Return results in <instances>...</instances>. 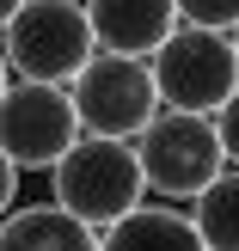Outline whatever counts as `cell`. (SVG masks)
I'll list each match as a JSON object with an SVG mask.
<instances>
[{
  "instance_id": "obj_1",
  "label": "cell",
  "mask_w": 239,
  "mask_h": 251,
  "mask_svg": "<svg viewBox=\"0 0 239 251\" xmlns=\"http://www.w3.org/2000/svg\"><path fill=\"white\" fill-rule=\"evenodd\" d=\"M147 184H141V166H135L129 141H98V135H80L68 153L49 166V202L61 215H74L80 227L105 233L117 227L129 208H141Z\"/></svg>"
},
{
  "instance_id": "obj_2",
  "label": "cell",
  "mask_w": 239,
  "mask_h": 251,
  "mask_svg": "<svg viewBox=\"0 0 239 251\" xmlns=\"http://www.w3.org/2000/svg\"><path fill=\"white\" fill-rule=\"evenodd\" d=\"M92 55H98V43H92L80 0H25L0 31V61H6L12 80L68 86Z\"/></svg>"
},
{
  "instance_id": "obj_3",
  "label": "cell",
  "mask_w": 239,
  "mask_h": 251,
  "mask_svg": "<svg viewBox=\"0 0 239 251\" xmlns=\"http://www.w3.org/2000/svg\"><path fill=\"white\" fill-rule=\"evenodd\" d=\"M147 80H154L159 110L215 117V110L233 98V86H239V61H233V43L221 31L178 25V31L147 55Z\"/></svg>"
},
{
  "instance_id": "obj_4",
  "label": "cell",
  "mask_w": 239,
  "mask_h": 251,
  "mask_svg": "<svg viewBox=\"0 0 239 251\" xmlns=\"http://www.w3.org/2000/svg\"><path fill=\"white\" fill-rule=\"evenodd\" d=\"M135 166H141V184L172 202H190L209 178H215L227 159H221V141H215V123L209 117H190V110H154L147 129L129 141Z\"/></svg>"
},
{
  "instance_id": "obj_5",
  "label": "cell",
  "mask_w": 239,
  "mask_h": 251,
  "mask_svg": "<svg viewBox=\"0 0 239 251\" xmlns=\"http://www.w3.org/2000/svg\"><path fill=\"white\" fill-rule=\"evenodd\" d=\"M68 98H74V117H80V135H98V141H135L147 129V117L159 110L147 61L105 55V49L68 80Z\"/></svg>"
},
{
  "instance_id": "obj_6",
  "label": "cell",
  "mask_w": 239,
  "mask_h": 251,
  "mask_svg": "<svg viewBox=\"0 0 239 251\" xmlns=\"http://www.w3.org/2000/svg\"><path fill=\"white\" fill-rule=\"evenodd\" d=\"M80 141L68 86H37V80H6L0 92V153L12 172H49L68 147Z\"/></svg>"
},
{
  "instance_id": "obj_7",
  "label": "cell",
  "mask_w": 239,
  "mask_h": 251,
  "mask_svg": "<svg viewBox=\"0 0 239 251\" xmlns=\"http://www.w3.org/2000/svg\"><path fill=\"white\" fill-rule=\"evenodd\" d=\"M92 43L105 55H135L147 61L172 31H178V6L172 0H80Z\"/></svg>"
},
{
  "instance_id": "obj_8",
  "label": "cell",
  "mask_w": 239,
  "mask_h": 251,
  "mask_svg": "<svg viewBox=\"0 0 239 251\" xmlns=\"http://www.w3.org/2000/svg\"><path fill=\"white\" fill-rule=\"evenodd\" d=\"M98 251H203V239L178 202H141L98 233Z\"/></svg>"
},
{
  "instance_id": "obj_9",
  "label": "cell",
  "mask_w": 239,
  "mask_h": 251,
  "mask_svg": "<svg viewBox=\"0 0 239 251\" xmlns=\"http://www.w3.org/2000/svg\"><path fill=\"white\" fill-rule=\"evenodd\" d=\"M0 251H98V233L55 202H25L0 221Z\"/></svg>"
},
{
  "instance_id": "obj_10",
  "label": "cell",
  "mask_w": 239,
  "mask_h": 251,
  "mask_svg": "<svg viewBox=\"0 0 239 251\" xmlns=\"http://www.w3.org/2000/svg\"><path fill=\"white\" fill-rule=\"evenodd\" d=\"M190 227L203 251H239V166H221L203 190L190 196Z\"/></svg>"
},
{
  "instance_id": "obj_11",
  "label": "cell",
  "mask_w": 239,
  "mask_h": 251,
  "mask_svg": "<svg viewBox=\"0 0 239 251\" xmlns=\"http://www.w3.org/2000/svg\"><path fill=\"white\" fill-rule=\"evenodd\" d=\"M178 6V25H196V31H221L227 37L239 25V0H172Z\"/></svg>"
},
{
  "instance_id": "obj_12",
  "label": "cell",
  "mask_w": 239,
  "mask_h": 251,
  "mask_svg": "<svg viewBox=\"0 0 239 251\" xmlns=\"http://www.w3.org/2000/svg\"><path fill=\"white\" fill-rule=\"evenodd\" d=\"M209 123H215L221 159H227V166H239V86H233V98H227V104H221V110H215Z\"/></svg>"
},
{
  "instance_id": "obj_13",
  "label": "cell",
  "mask_w": 239,
  "mask_h": 251,
  "mask_svg": "<svg viewBox=\"0 0 239 251\" xmlns=\"http://www.w3.org/2000/svg\"><path fill=\"white\" fill-rule=\"evenodd\" d=\"M12 208H19V172H12V159L0 153V221H6Z\"/></svg>"
},
{
  "instance_id": "obj_14",
  "label": "cell",
  "mask_w": 239,
  "mask_h": 251,
  "mask_svg": "<svg viewBox=\"0 0 239 251\" xmlns=\"http://www.w3.org/2000/svg\"><path fill=\"white\" fill-rule=\"evenodd\" d=\"M19 6H25V0H0V31H6V19H12Z\"/></svg>"
},
{
  "instance_id": "obj_15",
  "label": "cell",
  "mask_w": 239,
  "mask_h": 251,
  "mask_svg": "<svg viewBox=\"0 0 239 251\" xmlns=\"http://www.w3.org/2000/svg\"><path fill=\"white\" fill-rule=\"evenodd\" d=\"M227 43H233V61H239V25H233V31H227Z\"/></svg>"
},
{
  "instance_id": "obj_16",
  "label": "cell",
  "mask_w": 239,
  "mask_h": 251,
  "mask_svg": "<svg viewBox=\"0 0 239 251\" xmlns=\"http://www.w3.org/2000/svg\"><path fill=\"white\" fill-rule=\"evenodd\" d=\"M6 80H12V74H6V61H0V92H6Z\"/></svg>"
}]
</instances>
